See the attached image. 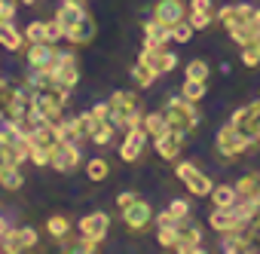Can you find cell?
Masks as SVG:
<instances>
[{
	"instance_id": "6da1fadb",
	"label": "cell",
	"mask_w": 260,
	"mask_h": 254,
	"mask_svg": "<svg viewBox=\"0 0 260 254\" xmlns=\"http://www.w3.org/2000/svg\"><path fill=\"white\" fill-rule=\"evenodd\" d=\"M107 104H110V122L119 125V129H125V132L144 122V113L138 110V95H135V92L119 89V92L110 95Z\"/></svg>"
},
{
	"instance_id": "7a4b0ae2",
	"label": "cell",
	"mask_w": 260,
	"mask_h": 254,
	"mask_svg": "<svg viewBox=\"0 0 260 254\" xmlns=\"http://www.w3.org/2000/svg\"><path fill=\"white\" fill-rule=\"evenodd\" d=\"M162 113H166V122H169V129H175V132H193L196 125H199V110H196V101H187L184 95L181 98H172L166 107H162Z\"/></svg>"
},
{
	"instance_id": "3957f363",
	"label": "cell",
	"mask_w": 260,
	"mask_h": 254,
	"mask_svg": "<svg viewBox=\"0 0 260 254\" xmlns=\"http://www.w3.org/2000/svg\"><path fill=\"white\" fill-rule=\"evenodd\" d=\"M64 104H68V89H61V86H46V89H37L34 92V107L43 113L46 122H55L58 125Z\"/></svg>"
},
{
	"instance_id": "277c9868",
	"label": "cell",
	"mask_w": 260,
	"mask_h": 254,
	"mask_svg": "<svg viewBox=\"0 0 260 254\" xmlns=\"http://www.w3.org/2000/svg\"><path fill=\"white\" fill-rule=\"evenodd\" d=\"M230 122L236 125V129H239L251 144H257V141H260V101H251V104L239 107Z\"/></svg>"
},
{
	"instance_id": "5b68a950",
	"label": "cell",
	"mask_w": 260,
	"mask_h": 254,
	"mask_svg": "<svg viewBox=\"0 0 260 254\" xmlns=\"http://www.w3.org/2000/svg\"><path fill=\"white\" fill-rule=\"evenodd\" d=\"M199 245H202L199 224L190 220V217H181L178 220V245H175V251H181V254H202Z\"/></svg>"
},
{
	"instance_id": "8992f818",
	"label": "cell",
	"mask_w": 260,
	"mask_h": 254,
	"mask_svg": "<svg viewBox=\"0 0 260 254\" xmlns=\"http://www.w3.org/2000/svg\"><path fill=\"white\" fill-rule=\"evenodd\" d=\"M175 175L187 184V190H190L193 196H208V193H211V187H214V184H211V178H208V175H202L193 163H178Z\"/></svg>"
},
{
	"instance_id": "52a82bcc",
	"label": "cell",
	"mask_w": 260,
	"mask_h": 254,
	"mask_svg": "<svg viewBox=\"0 0 260 254\" xmlns=\"http://www.w3.org/2000/svg\"><path fill=\"white\" fill-rule=\"evenodd\" d=\"M37 245V233L31 227H19V230H0V251H25Z\"/></svg>"
},
{
	"instance_id": "ba28073f",
	"label": "cell",
	"mask_w": 260,
	"mask_h": 254,
	"mask_svg": "<svg viewBox=\"0 0 260 254\" xmlns=\"http://www.w3.org/2000/svg\"><path fill=\"white\" fill-rule=\"evenodd\" d=\"M248 147H251V141L236 129L233 122H226L223 129L217 132V150H220L223 156H239V153H245Z\"/></svg>"
},
{
	"instance_id": "9c48e42d",
	"label": "cell",
	"mask_w": 260,
	"mask_h": 254,
	"mask_svg": "<svg viewBox=\"0 0 260 254\" xmlns=\"http://www.w3.org/2000/svg\"><path fill=\"white\" fill-rule=\"evenodd\" d=\"M156 77H162V74H169V71H175V65H178V58H175V52H166V46H144V52L138 55Z\"/></svg>"
},
{
	"instance_id": "30bf717a",
	"label": "cell",
	"mask_w": 260,
	"mask_h": 254,
	"mask_svg": "<svg viewBox=\"0 0 260 254\" xmlns=\"http://www.w3.org/2000/svg\"><path fill=\"white\" fill-rule=\"evenodd\" d=\"M122 224H125L128 230L141 233V230H147V227L153 224V208H150L147 202L135 199L132 205H125V208H122Z\"/></svg>"
},
{
	"instance_id": "8fae6325",
	"label": "cell",
	"mask_w": 260,
	"mask_h": 254,
	"mask_svg": "<svg viewBox=\"0 0 260 254\" xmlns=\"http://www.w3.org/2000/svg\"><path fill=\"white\" fill-rule=\"evenodd\" d=\"M254 16H257V10H254V7H248V4H230V7H223V10L217 13L220 25H223L226 31H233V28H242V25L254 22Z\"/></svg>"
},
{
	"instance_id": "7c38bea8",
	"label": "cell",
	"mask_w": 260,
	"mask_h": 254,
	"mask_svg": "<svg viewBox=\"0 0 260 254\" xmlns=\"http://www.w3.org/2000/svg\"><path fill=\"white\" fill-rule=\"evenodd\" d=\"M144 144H147L144 125H135V129H128L125 138H122V147H119V160H122V163H135V160L141 156Z\"/></svg>"
},
{
	"instance_id": "4fadbf2b",
	"label": "cell",
	"mask_w": 260,
	"mask_h": 254,
	"mask_svg": "<svg viewBox=\"0 0 260 254\" xmlns=\"http://www.w3.org/2000/svg\"><path fill=\"white\" fill-rule=\"evenodd\" d=\"M49 166L58 169V172H74V169L80 166V147H77V144H68V141H58V144L52 147Z\"/></svg>"
},
{
	"instance_id": "5bb4252c",
	"label": "cell",
	"mask_w": 260,
	"mask_h": 254,
	"mask_svg": "<svg viewBox=\"0 0 260 254\" xmlns=\"http://www.w3.org/2000/svg\"><path fill=\"white\" fill-rule=\"evenodd\" d=\"M153 19L172 28V25L187 19V4H184V0H159V4L153 7Z\"/></svg>"
},
{
	"instance_id": "9a60e30c",
	"label": "cell",
	"mask_w": 260,
	"mask_h": 254,
	"mask_svg": "<svg viewBox=\"0 0 260 254\" xmlns=\"http://www.w3.org/2000/svg\"><path fill=\"white\" fill-rule=\"evenodd\" d=\"M107 230H110V217H107L104 211H92V214H86V217L80 220V236H83V239L101 242V239L107 236Z\"/></svg>"
},
{
	"instance_id": "2e32d148",
	"label": "cell",
	"mask_w": 260,
	"mask_h": 254,
	"mask_svg": "<svg viewBox=\"0 0 260 254\" xmlns=\"http://www.w3.org/2000/svg\"><path fill=\"white\" fill-rule=\"evenodd\" d=\"M55 77V86H61V89H74L77 83H80V65H77V55L74 52H64V58H61V65H58V71L52 74Z\"/></svg>"
},
{
	"instance_id": "e0dca14e",
	"label": "cell",
	"mask_w": 260,
	"mask_h": 254,
	"mask_svg": "<svg viewBox=\"0 0 260 254\" xmlns=\"http://www.w3.org/2000/svg\"><path fill=\"white\" fill-rule=\"evenodd\" d=\"M153 144H156V153L162 156V160H178L181 156V147H184V132H175V129H169L166 135H159V138H153Z\"/></svg>"
},
{
	"instance_id": "ac0fdd59",
	"label": "cell",
	"mask_w": 260,
	"mask_h": 254,
	"mask_svg": "<svg viewBox=\"0 0 260 254\" xmlns=\"http://www.w3.org/2000/svg\"><path fill=\"white\" fill-rule=\"evenodd\" d=\"M92 37H95V22H92V16H89V13H86L74 28H68V31H64V40H71L74 46H86Z\"/></svg>"
},
{
	"instance_id": "d6986e66",
	"label": "cell",
	"mask_w": 260,
	"mask_h": 254,
	"mask_svg": "<svg viewBox=\"0 0 260 254\" xmlns=\"http://www.w3.org/2000/svg\"><path fill=\"white\" fill-rule=\"evenodd\" d=\"M83 16H86V7L80 4V0H64V4L58 7V13H55V22L68 31V28H74Z\"/></svg>"
},
{
	"instance_id": "ffe728a7",
	"label": "cell",
	"mask_w": 260,
	"mask_h": 254,
	"mask_svg": "<svg viewBox=\"0 0 260 254\" xmlns=\"http://www.w3.org/2000/svg\"><path fill=\"white\" fill-rule=\"evenodd\" d=\"M208 224H211V230H217V233L242 230V224H239V220H236V214H233V205H230V208H220V205H214V211L208 214Z\"/></svg>"
},
{
	"instance_id": "44dd1931",
	"label": "cell",
	"mask_w": 260,
	"mask_h": 254,
	"mask_svg": "<svg viewBox=\"0 0 260 254\" xmlns=\"http://www.w3.org/2000/svg\"><path fill=\"white\" fill-rule=\"evenodd\" d=\"M172 40V28L162 25V22H147L144 25V46H166Z\"/></svg>"
},
{
	"instance_id": "7402d4cb",
	"label": "cell",
	"mask_w": 260,
	"mask_h": 254,
	"mask_svg": "<svg viewBox=\"0 0 260 254\" xmlns=\"http://www.w3.org/2000/svg\"><path fill=\"white\" fill-rule=\"evenodd\" d=\"M31 144L52 150V147L58 144V125H55V122H43V125H37V129L31 132Z\"/></svg>"
},
{
	"instance_id": "603a6c76",
	"label": "cell",
	"mask_w": 260,
	"mask_h": 254,
	"mask_svg": "<svg viewBox=\"0 0 260 254\" xmlns=\"http://www.w3.org/2000/svg\"><path fill=\"white\" fill-rule=\"evenodd\" d=\"M220 248H223L226 254L251 251V245H248V239H245V233H242V230H230V233H220Z\"/></svg>"
},
{
	"instance_id": "cb8c5ba5",
	"label": "cell",
	"mask_w": 260,
	"mask_h": 254,
	"mask_svg": "<svg viewBox=\"0 0 260 254\" xmlns=\"http://www.w3.org/2000/svg\"><path fill=\"white\" fill-rule=\"evenodd\" d=\"M144 132H147V138H159V135H166L169 132V122H166V113L162 110H153V113H144Z\"/></svg>"
},
{
	"instance_id": "d4e9b609",
	"label": "cell",
	"mask_w": 260,
	"mask_h": 254,
	"mask_svg": "<svg viewBox=\"0 0 260 254\" xmlns=\"http://www.w3.org/2000/svg\"><path fill=\"white\" fill-rule=\"evenodd\" d=\"M83 132H80V125H77V116L74 119H58V141H68V144H83Z\"/></svg>"
},
{
	"instance_id": "484cf974",
	"label": "cell",
	"mask_w": 260,
	"mask_h": 254,
	"mask_svg": "<svg viewBox=\"0 0 260 254\" xmlns=\"http://www.w3.org/2000/svg\"><path fill=\"white\" fill-rule=\"evenodd\" d=\"M211 202L214 205H220V208H230L236 199H239V193H236V187H230V184H217V187H211Z\"/></svg>"
},
{
	"instance_id": "4316f807",
	"label": "cell",
	"mask_w": 260,
	"mask_h": 254,
	"mask_svg": "<svg viewBox=\"0 0 260 254\" xmlns=\"http://www.w3.org/2000/svg\"><path fill=\"white\" fill-rule=\"evenodd\" d=\"M22 43H25V34H19L13 28V22L10 25H0V46H7L10 52H16V49H22Z\"/></svg>"
},
{
	"instance_id": "83f0119b",
	"label": "cell",
	"mask_w": 260,
	"mask_h": 254,
	"mask_svg": "<svg viewBox=\"0 0 260 254\" xmlns=\"http://www.w3.org/2000/svg\"><path fill=\"white\" fill-rule=\"evenodd\" d=\"M205 89H208L205 80H193V77H187L184 86H181V95H184L187 101H202V98H205Z\"/></svg>"
},
{
	"instance_id": "f1b7e54d",
	"label": "cell",
	"mask_w": 260,
	"mask_h": 254,
	"mask_svg": "<svg viewBox=\"0 0 260 254\" xmlns=\"http://www.w3.org/2000/svg\"><path fill=\"white\" fill-rule=\"evenodd\" d=\"M89 138L95 144H110V138H113V122L110 119H95V129H92Z\"/></svg>"
},
{
	"instance_id": "f546056e",
	"label": "cell",
	"mask_w": 260,
	"mask_h": 254,
	"mask_svg": "<svg viewBox=\"0 0 260 254\" xmlns=\"http://www.w3.org/2000/svg\"><path fill=\"white\" fill-rule=\"evenodd\" d=\"M230 37H233V43H239V46H251L254 37H257V25L248 22V25H242V28H233Z\"/></svg>"
},
{
	"instance_id": "4dcf8cb0",
	"label": "cell",
	"mask_w": 260,
	"mask_h": 254,
	"mask_svg": "<svg viewBox=\"0 0 260 254\" xmlns=\"http://www.w3.org/2000/svg\"><path fill=\"white\" fill-rule=\"evenodd\" d=\"M86 175H89V181H104V178L110 175V166H107V160H101V156L89 160V163H86Z\"/></svg>"
},
{
	"instance_id": "1f68e13d",
	"label": "cell",
	"mask_w": 260,
	"mask_h": 254,
	"mask_svg": "<svg viewBox=\"0 0 260 254\" xmlns=\"http://www.w3.org/2000/svg\"><path fill=\"white\" fill-rule=\"evenodd\" d=\"M132 77H135V83H138L141 89H147V86H150V83L156 80V74H153V71H150V68H147V65H144L141 58H138V61L132 65Z\"/></svg>"
},
{
	"instance_id": "d6a6232c",
	"label": "cell",
	"mask_w": 260,
	"mask_h": 254,
	"mask_svg": "<svg viewBox=\"0 0 260 254\" xmlns=\"http://www.w3.org/2000/svg\"><path fill=\"white\" fill-rule=\"evenodd\" d=\"M257 187H260V175H257V172H251V175H242V178H239V184H236V193H239L242 199H248V196H251Z\"/></svg>"
},
{
	"instance_id": "836d02e7",
	"label": "cell",
	"mask_w": 260,
	"mask_h": 254,
	"mask_svg": "<svg viewBox=\"0 0 260 254\" xmlns=\"http://www.w3.org/2000/svg\"><path fill=\"white\" fill-rule=\"evenodd\" d=\"M46 230H49V236L64 239V236H68V230H71V224H68V217L55 214V217H49V220H46Z\"/></svg>"
},
{
	"instance_id": "e575fe53",
	"label": "cell",
	"mask_w": 260,
	"mask_h": 254,
	"mask_svg": "<svg viewBox=\"0 0 260 254\" xmlns=\"http://www.w3.org/2000/svg\"><path fill=\"white\" fill-rule=\"evenodd\" d=\"M22 172H19V166H10L7 172H4V178H0V187H7V190H19L22 187Z\"/></svg>"
},
{
	"instance_id": "d590c367",
	"label": "cell",
	"mask_w": 260,
	"mask_h": 254,
	"mask_svg": "<svg viewBox=\"0 0 260 254\" xmlns=\"http://www.w3.org/2000/svg\"><path fill=\"white\" fill-rule=\"evenodd\" d=\"M156 239H159L162 248H172V251H175V245H178V224H172V227H159Z\"/></svg>"
},
{
	"instance_id": "8d00e7d4",
	"label": "cell",
	"mask_w": 260,
	"mask_h": 254,
	"mask_svg": "<svg viewBox=\"0 0 260 254\" xmlns=\"http://www.w3.org/2000/svg\"><path fill=\"white\" fill-rule=\"evenodd\" d=\"M211 13H202V10H190V16H187V22L193 25V31H205L208 25H211Z\"/></svg>"
},
{
	"instance_id": "74e56055",
	"label": "cell",
	"mask_w": 260,
	"mask_h": 254,
	"mask_svg": "<svg viewBox=\"0 0 260 254\" xmlns=\"http://www.w3.org/2000/svg\"><path fill=\"white\" fill-rule=\"evenodd\" d=\"M43 37H46V22H31L25 28V40L28 43H46Z\"/></svg>"
},
{
	"instance_id": "f35d334b",
	"label": "cell",
	"mask_w": 260,
	"mask_h": 254,
	"mask_svg": "<svg viewBox=\"0 0 260 254\" xmlns=\"http://www.w3.org/2000/svg\"><path fill=\"white\" fill-rule=\"evenodd\" d=\"M190 37H193V25L187 19L178 22V25H172V40L175 43H190Z\"/></svg>"
},
{
	"instance_id": "ab89813d",
	"label": "cell",
	"mask_w": 260,
	"mask_h": 254,
	"mask_svg": "<svg viewBox=\"0 0 260 254\" xmlns=\"http://www.w3.org/2000/svg\"><path fill=\"white\" fill-rule=\"evenodd\" d=\"M187 77H193V80H208V65H205L202 58H193V61L187 65Z\"/></svg>"
},
{
	"instance_id": "60d3db41",
	"label": "cell",
	"mask_w": 260,
	"mask_h": 254,
	"mask_svg": "<svg viewBox=\"0 0 260 254\" xmlns=\"http://www.w3.org/2000/svg\"><path fill=\"white\" fill-rule=\"evenodd\" d=\"M28 160H31L34 166H49V160H52V150H46V147H37V144H31V153H28Z\"/></svg>"
},
{
	"instance_id": "b9f144b4",
	"label": "cell",
	"mask_w": 260,
	"mask_h": 254,
	"mask_svg": "<svg viewBox=\"0 0 260 254\" xmlns=\"http://www.w3.org/2000/svg\"><path fill=\"white\" fill-rule=\"evenodd\" d=\"M43 40L55 46L58 40H64V28H61V25H58L55 19H52V22H46V37H43Z\"/></svg>"
},
{
	"instance_id": "7bdbcfd3",
	"label": "cell",
	"mask_w": 260,
	"mask_h": 254,
	"mask_svg": "<svg viewBox=\"0 0 260 254\" xmlns=\"http://www.w3.org/2000/svg\"><path fill=\"white\" fill-rule=\"evenodd\" d=\"M169 211H172V217H175V220H181V217H190V202H187V199H172Z\"/></svg>"
},
{
	"instance_id": "ee69618b",
	"label": "cell",
	"mask_w": 260,
	"mask_h": 254,
	"mask_svg": "<svg viewBox=\"0 0 260 254\" xmlns=\"http://www.w3.org/2000/svg\"><path fill=\"white\" fill-rule=\"evenodd\" d=\"M16 19V4L13 0H0V25H10Z\"/></svg>"
},
{
	"instance_id": "f6af8a7d",
	"label": "cell",
	"mask_w": 260,
	"mask_h": 254,
	"mask_svg": "<svg viewBox=\"0 0 260 254\" xmlns=\"http://www.w3.org/2000/svg\"><path fill=\"white\" fill-rule=\"evenodd\" d=\"M242 61L248 65V68H257L260 65V49L251 43V46H242Z\"/></svg>"
},
{
	"instance_id": "bcb514c9",
	"label": "cell",
	"mask_w": 260,
	"mask_h": 254,
	"mask_svg": "<svg viewBox=\"0 0 260 254\" xmlns=\"http://www.w3.org/2000/svg\"><path fill=\"white\" fill-rule=\"evenodd\" d=\"M77 125H80V132L89 138L92 129H95V116H92V110H89V113H80V116H77Z\"/></svg>"
},
{
	"instance_id": "7dc6e473",
	"label": "cell",
	"mask_w": 260,
	"mask_h": 254,
	"mask_svg": "<svg viewBox=\"0 0 260 254\" xmlns=\"http://www.w3.org/2000/svg\"><path fill=\"white\" fill-rule=\"evenodd\" d=\"M10 95H13V86L0 77V113H7V104H10Z\"/></svg>"
},
{
	"instance_id": "c3c4849f",
	"label": "cell",
	"mask_w": 260,
	"mask_h": 254,
	"mask_svg": "<svg viewBox=\"0 0 260 254\" xmlns=\"http://www.w3.org/2000/svg\"><path fill=\"white\" fill-rule=\"evenodd\" d=\"M92 116L95 119H110V104H95L92 107Z\"/></svg>"
},
{
	"instance_id": "681fc988",
	"label": "cell",
	"mask_w": 260,
	"mask_h": 254,
	"mask_svg": "<svg viewBox=\"0 0 260 254\" xmlns=\"http://www.w3.org/2000/svg\"><path fill=\"white\" fill-rule=\"evenodd\" d=\"M172 224H178V220L172 217V211H159V214H156V227H172Z\"/></svg>"
},
{
	"instance_id": "f907efd6",
	"label": "cell",
	"mask_w": 260,
	"mask_h": 254,
	"mask_svg": "<svg viewBox=\"0 0 260 254\" xmlns=\"http://www.w3.org/2000/svg\"><path fill=\"white\" fill-rule=\"evenodd\" d=\"M135 199H138V196H135V193H119V196H116V205H119V211H122V208H125V205H132V202H135Z\"/></svg>"
},
{
	"instance_id": "816d5d0a",
	"label": "cell",
	"mask_w": 260,
	"mask_h": 254,
	"mask_svg": "<svg viewBox=\"0 0 260 254\" xmlns=\"http://www.w3.org/2000/svg\"><path fill=\"white\" fill-rule=\"evenodd\" d=\"M190 10H202V13H211V0H190Z\"/></svg>"
},
{
	"instance_id": "f5cc1de1",
	"label": "cell",
	"mask_w": 260,
	"mask_h": 254,
	"mask_svg": "<svg viewBox=\"0 0 260 254\" xmlns=\"http://www.w3.org/2000/svg\"><path fill=\"white\" fill-rule=\"evenodd\" d=\"M248 202H251V208H254V214H260V187L248 196Z\"/></svg>"
},
{
	"instance_id": "db71d44e",
	"label": "cell",
	"mask_w": 260,
	"mask_h": 254,
	"mask_svg": "<svg viewBox=\"0 0 260 254\" xmlns=\"http://www.w3.org/2000/svg\"><path fill=\"white\" fill-rule=\"evenodd\" d=\"M10 166H13V163H10V156H7L4 150H0V178H4V172H7Z\"/></svg>"
},
{
	"instance_id": "11a10c76",
	"label": "cell",
	"mask_w": 260,
	"mask_h": 254,
	"mask_svg": "<svg viewBox=\"0 0 260 254\" xmlns=\"http://www.w3.org/2000/svg\"><path fill=\"white\" fill-rule=\"evenodd\" d=\"M254 25H257V31H260V10H257V16H254Z\"/></svg>"
},
{
	"instance_id": "9f6ffc18",
	"label": "cell",
	"mask_w": 260,
	"mask_h": 254,
	"mask_svg": "<svg viewBox=\"0 0 260 254\" xmlns=\"http://www.w3.org/2000/svg\"><path fill=\"white\" fill-rule=\"evenodd\" d=\"M254 46H257V49H260V31H257V37H254Z\"/></svg>"
},
{
	"instance_id": "6f0895ef",
	"label": "cell",
	"mask_w": 260,
	"mask_h": 254,
	"mask_svg": "<svg viewBox=\"0 0 260 254\" xmlns=\"http://www.w3.org/2000/svg\"><path fill=\"white\" fill-rule=\"evenodd\" d=\"M22 4H31V7H34V4H37V0H22Z\"/></svg>"
},
{
	"instance_id": "680465c9",
	"label": "cell",
	"mask_w": 260,
	"mask_h": 254,
	"mask_svg": "<svg viewBox=\"0 0 260 254\" xmlns=\"http://www.w3.org/2000/svg\"><path fill=\"white\" fill-rule=\"evenodd\" d=\"M4 227H7V224H4V217H0V230H4Z\"/></svg>"
}]
</instances>
